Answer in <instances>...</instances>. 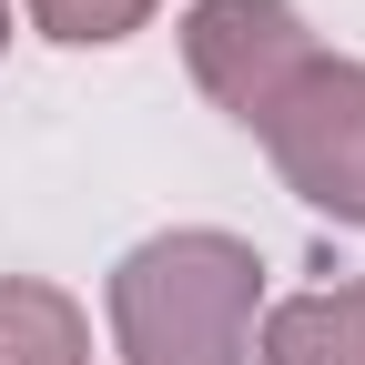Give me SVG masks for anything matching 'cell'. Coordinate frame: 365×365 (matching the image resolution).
Wrapping results in <instances>:
<instances>
[{"label":"cell","instance_id":"obj_1","mask_svg":"<svg viewBox=\"0 0 365 365\" xmlns=\"http://www.w3.org/2000/svg\"><path fill=\"white\" fill-rule=\"evenodd\" d=\"M102 304H112L122 365H254L264 254L223 223H173L112 264Z\"/></svg>","mask_w":365,"mask_h":365},{"label":"cell","instance_id":"obj_2","mask_svg":"<svg viewBox=\"0 0 365 365\" xmlns=\"http://www.w3.org/2000/svg\"><path fill=\"white\" fill-rule=\"evenodd\" d=\"M254 143H264V163L284 173V193L304 213L365 234V61L355 51H314L284 91H274V112L254 122Z\"/></svg>","mask_w":365,"mask_h":365},{"label":"cell","instance_id":"obj_3","mask_svg":"<svg viewBox=\"0 0 365 365\" xmlns=\"http://www.w3.org/2000/svg\"><path fill=\"white\" fill-rule=\"evenodd\" d=\"M314 61V31L294 0H193L182 11V71L203 81L213 112H234L244 132L274 112V91Z\"/></svg>","mask_w":365,"mask_h":365},{"label":"cell","instance_id":"obj_4","mask_svg":"<svg viewBox=\"0 0 365 365\" xmlns=\"http://www.w3.org/2000/svg\"><path fill=\"white\" fill-rule=\"evenodd\" d=\"M254 365H365V274L284 294L254 325Z\"/></svg>","mask_w":365,"mask_h":365},{"label":"cell","instance_id":"obj_5","mask_svg":"<svg viewBox=\"0 0 365 365\" xmlns=\"http://www.w3.org/2000/svg\"><path fill=\"white\" fill-rule=\"evenodd\" d=\"M0 365H91V314L41 274H0Z\"/></svg>","mask_w":365,"mask_h":365},{"label":"cell","instance_id":"obj_6","mask_svg":"<svg viewBox=\"0 0 365 365\" xmlns=\"http://www.w3.org/2000/svg\"><path fill=\"white\" fill-rule=\"evenodd\" d=\"M41 41H61V51H112V41H132L163 0H21Z\"/></svg>","mask_w":365,"mask_h":365},{"label":"cell","instance_id":"obj_7","mask_svg":"<svg viewBox=\"0 0 365 365\" xmlns=\"http://www.w3.org/2000/svg\"><path fill=\"white\" fill-rule=\"evenodd\" d=\"M0 51H11V0H0Z\"/></svg>","mask_w":365,"mask_h":365}]
</instances>
